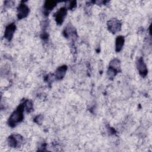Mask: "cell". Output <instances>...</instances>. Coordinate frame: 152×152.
Returning <instances> with one entry per match:
<instances>
[{"mask_svg":"<svg viewBox=\"0 0 152 152\" xmlns=\"http://www.w3.org/2000/svg\"><path fill=\"white\" fill-rule=\"evenodd\" d=\"M23 137L18 134H14L9 137L8 142L9 145L11 147H18L23 142Z\"/></svg>","mask_w":152,"mask_h":152,"instance_id":"obj_2","label":"cell"},{"mask_svg":"<svg viewBox=\"0 0 152 152\" xmlns=\"http://www.w3.org/2000/svg\"><path fill=\"white\" fill-rule=\"evenodd\" d=\"M24 107L23 104H20L17 109L12 113L9 118L8 124L11 126H15L18 122H21L23 118V111Z\"/></svg>","mask_w":152,"mask_h":152,"instance_id":"obj_1","label":"cell"},{"mask_svg":"<svg viewBox=\"0 0 152 152\" xmlns=\"http://www.w3.org/2000/svg\"><path fill=\"white\" fill-rule=\"evenodd\" d=\"M28 12H29V9L26 4H20L17 10L18 18L21 19L26 17L28 15Z\"/></svg>","mask_w":152,"mask_h":152,"instance_id":"obj_4","label":"cell"},{"mask_svg":"<svg viewBox=\"0 0 152 152\" xmlns=\"http://www.w3.org/2000/svg\"><path fill=\"white\" fill-rule=\"evenodd\" d=\"M66 69H67V67L66 66H61L59 67L56 71L55 77L58 80L62 79L64 77V76L65 75Z\"/></svg>","mask_w":152,"mask_h":152,"instance_id":"obj_8","label":"cell"},{"mask_svg":"<svg viewBox=\"0 0 152 152\" xmlns=\"http://www.w3.org/2000/svg\"><path fill=\"white\" fill-rule=\"evenodd\" d=\"M56 5V2L53 1H46L45 4V9L46 11H50Z\"/></svg>","mask_w":152,"mask_h":152,"instance_id":"obj_10","label":"cell"},{"mask_svg":"<svg viewBox=\"0 0 152 152\" xmlns=\"http://www.w3.org/2000/svg\"><path fill=\"white\" fill-rule=\"evenodd\" d=\"M107 27L110 32L112 33H116L120 30L121 24L119 20L116 19H112L108 21Z\"/></svg>","mask_w":152,"mask_h":152,"instance_id":"obj_3","label":"cell"},{"mask_svg":"<svg viewBox=\"0 0 152 152\" xmlns=\"http://www.w3.org/2000/svg\"><path fill=\"white\" fill-rule=\"evenodd\" d=\"M124 38L122 36H118L116 40V50L117 52H119L124 45Z\"/></svg>","mask_w":152,"mask_h":152,"instance_id":"obj_9","label":"cell"},{"mask_svg":"<svg viewBox=\"0 0 152 152\" xmlns=\"http://www.w3.org/2000/svg\"><path fill=\"white\" fill-rule=\"evenodd\" d=\"M66 14V9L65 8H61L55 14V20L56 23L61 24L64 21V18Z\"/></svg>","mask_w":152,"mask_h":152,"instance_id":"obj_5","label":"cell"},{"mask_svg":"<svg viewBox=\"0 0 152 152\" xmlns=\"http://www.w3.org/2000/svg\"><path fill=\"white\" fill-rule=\"evenodd\" d=\"M15 26L14 24H11L5 28V34H4V36L5 39L10 40L12 38L13 34L15 31Z\"/></svg>","mask_w":152,"mask_h":152,"instance_id":"obj_7","label":"cell"},{"mask_svg":"<svg viewBox=\"0 0 152 152\" xmlns=\"http://www.w3.org/2000/svg\"><path fill=\"white\" fill-rule=\"evenodd\" d=\"M23 105H24V109H26L27 111L30 112L32 110V108H33V104L31 103V102L30 100H27L26 101H25L23 103Z\"/></svg>","mask_w":152,"mask_h":152,"instance_id":"obj_11","label":"cell"},{"mask_svg":"<svg viewBox=\"0 0 152 152\" xmlns=\"http://www.w3.org/2000/svg\"><path fill=\"white\" fill-rule=\"evenodd\" d=\"M137 68L140 74L141 75L145 76L147 73V69L146 65L142 58H140L137 61Z\"/></svg>","mask_w":152,"mask_h":152,"instance_id":"obj_6","label":"cell"}]
</instances>
